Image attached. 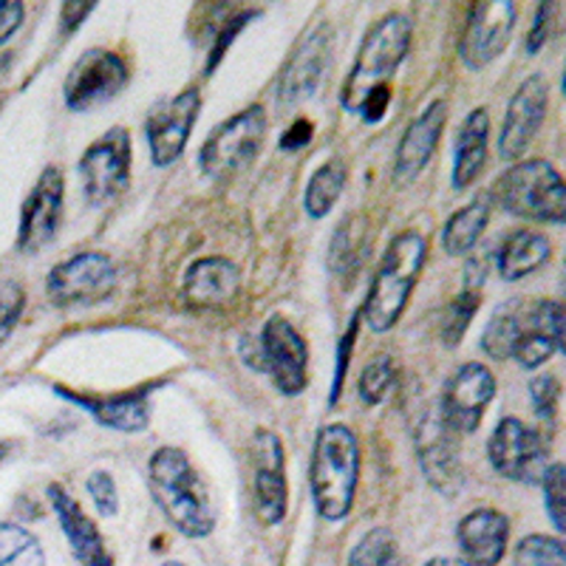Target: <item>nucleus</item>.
<instances>
[{"mask_svg": "<svg viewBox=\"0 0 566 566\" xmlns=\"http://www.w3.org/2000/svg\"><path fill=\"white\" fill-rule=\"evenodd\" d=\"M255 504L258 515L264 524L275 527L286 518V502H290V488H286V462H283V444L275 433H255Z\"/></svg>", "mask_w": 566, "mask_h": 566, "instance_id": "6ab92c4d", "label": "nucleus"}, {"mask_svg": "<svg viewBox=\"0 0 566 566\" xmlns=\"http://www.w3.org/2000/svg\"><path fill=\"white\" fill-rule=\"evenodd\" d=\"M541 484H544V502H547L549 522H553L555 530L564 535V527H566V510H564L566 470H564V462L547 464L544 476H541Z\"/></svg>", "mask_w": 566, "mask_h": 566, "instance_id": "f704fd0d", "label": "nucleus"}, {"mask_svg": "<svg viewBox=\"0 0 566 566\" xmlns=\"http://www.w3.org/2000/svg\"><path fill=\"white\" fill-rule=\"evenodd\" d=\"M411 34L413 23L408 14L391 12L374 23L340 91V103L348 114H357L371 94L391 88V77L411 49Z\"/></svg>", "mask_w": 566, "mask_h": 566, "instance_id": "20e7f679", "label": "nucleus"}, {"mask_svg": "<svg viewBox=\"0 0 566 566\" xmlns=\"http://www.w3.org/2000/svg\"><path fill=\"white\" fill-rule=\"evenodd\" d=\"M161 566H185L181 560H168V564H161Z\"/></svg>", "mask_w": 566, "mask_h": 566, "instance_id": "49530a36", "label": "nucleus"}, {"mask_svg": "<svg viewBox=\"0 0 566 566\" xmlns=\"http://www.w3.org/2000/svg\"><path fill=\"white\" fill-rule=\"evenodd\" d=\"M312 134H315V125L310 119H297L281 139V150H297V148H306L312 142Z\"/></svg>", "mask_w": 566, "mask_h": 566, "instance_id": "79ce46f5", "label": "nucleus"}, {"mask_svg": "<svg viewBox=\"0 0 566 566\" xmlns=\"http://www.w3.org/2000/svg\"><path fill=\"white\" fill-rule=\"evenodd\" d=\"M185 297L196 310H227L241 297V270L224 255L199 258L185 272Z\"/></svg>", "mask_w": 566, "mask_h": 566, "instance_id": "412c9836", "label": "nucleus"}, {"mask_svg": "<svg viewBox=\"0 0 566 566\" xmlns=\"http://www.w3.org/2000/svg\"><path fill=\"white\" fill-rule=\"evenodd\" d=\"M515 566H564V541L553 535H527L513 553Z\"/></svg>", "mask_w": 566, "mask_h": 566, "instance_id": "473e14b6", "label": "nucleus"}, {"mask_svg": "<svg viewBox=\"0 0 566 566\" xmlns=\"http://www.w3.org/2000/svg\"><path fill=\"white\" fill-rule=\"evenodd\" d=\"M495 397V377L482 363H464L444 382L439 417L459 437H468L482 424L484 411Z\"/></svg>", "mask_w": 566, "mask_h": 566, "instance_id": "f8f14e48", "label": "nucleus"}, {"mask_svg": "<svg viewBox=\"0 0 566 566\" xmlns=\"http://www.w3.org/2000/svg\"><path fill=\"white\" fill-rule=\"evenodd\" d=\"M23 303H27V297H23V290L18 283H0V346L12 335L14 323L23 312Z\"/></svg>", "mask_w": 566, "mask_h": 566, "instance_id": "4c0bfd02", "label": "nucleus"}, {"mask_svg": "<svg viewBox=\"0 0 566 566\" xmlns=\"http://www.w3.org/2000/svg\"><path fill=\"white\" fill-rule=\"evenodd\" d=\"M479 292H482V286H470V283H464L462 292H459L451 301V306L444 310L439 335H442V343L448 348L459 346V340H462L464 332L470 328V321H473L479 303H482V295H479Z\"/></svg>", "mask_w": 566, "mask_h": 566, "instance_id": "2f4dec72", "label": "nucleus"}, {"mask_svg": "<svg viewBox=\"0 0 566 566\" xmlns=\"http://www.w3.org/2000/svg\"><path fill=\"white\" fill-rule=\"evenodd\" d=\"M23 3L18 0H0V45L12 40V34L18 32L20 23H23Z\"/></svg>", "mask_w": 566, "mask_h": 566, "instance_id": "a19ab883", "label": "nucleus"}, {"mask_svg": "<svg viewBox=\"0 0 566 566\" xmlns=\"http://www.w3.org/2000/svg\"><path fill=\"white\" fill-rule=\"evenodd\" d=\"M444 123H448V103H444V99H433V103L408 125L402 139H399L397 156H394V181L408 185V181H413L424 168H428L431 156L437 154Z\"/></svg>", "mask_w": 566, "mask_h": 566, "instance_id": "aec40b11", "label": "nucleus"}, {"mask_svg": "<svg viewBox=\"0 0 566 566\" xmlns=\"http://www.w3.org/2000/svg\"><path fill=\"white\" fill-rule=\"evenodd\" d=\"M201 111L199 88H185L174 99L156 105L145 119V139H148L150 159L156 168H168L185 154L187 139L193 134Z\"/></svg>", "mask_w": 566, "mask_h": 566, "instance_id": "ddd939ff", "label": "nucleus"}, {"mask_svg": "<svg viewBox=\"0 0 566 566\" xmlns=\"http://www.w3.org/2000/svg\"><path fill=\"white\" fill-rule=\"evenodd\" d=\"M49 499H52V507L54 513H57L60 527H63L71 553L80 560V566H114V558H111L108 547H105L103 533H99L97 524L85 515V510L80 507L77 499H74L63 484H49Z\"/></svg>", "mask_w": 566, "mask_h": 566, "instance_id": "5701e85b", "label": "nucleus"}, {"mask_svg": "<svg viewBox=\"0 0 566 566\" xmlns=\"http://www.w3.org/2000/svg\"><path fill=\"white\" fill-rule=\"evenodd\" d=\"M60 397L77 402L83 411L97 419L105 428H114L119 433H142L150 424V402H148V388L130 394H116V397H85V394L65 391L57 388Z\"/></svg>", "mask_w": 566, "mask_h": 566, "instance_id": "b1692460", "label": "nucleus"}, {"mask_svg": "<svg viewBox=\"0 0 566 566\" xmlns=\"http://www.w3.org/2000/svg\"><path fill=\"white\" fill-rule=\"evenodd\" d=\"M394 377H397V371H394L391 357H386V354H382V357H374V360L360 371L357 394H360V399L366 406H380L382 399L388 397V391H391Z\"/></svg>", "mask_w": 566, "mask_h": 566, "instance_id": "72a5a7b5", "label": "nucleus"}, {"mask_svg": "<svg viewBox=\"0 0 566 566\" xmlns=\"http://www.w3.org/2000/svg\"><path fill=\"white\" fill-rule=\"evenodd\" d=\"M424 258H428V239L417 230L399 232L397 239L388 244L360 310V317L371 332L382 335V332L397 326L408 301H411Z\"/></svg>", "mask_w": 566, "mask_h": 566, "instance_id": "7ed1b4c3", "label": "nucleus"}, {"mask_svg": "<svg viewBox=\"0 0 566 566\" xmlns=\"http://www.w3.org/2000/svg\"><path fill=\"white\" fill-rule=\"evenodd\" d=\"M85 490L94 499V507L103 518H114L119 513V493H116V482L108 470H94L85 482Z\"/></svg>", "mask_w": 566, "mask_h": 566, "instance_id": "e433bc0d", "label": "nucleus"}, {"mask_svg": "<svg viewBox=\"0 0 566 566\" xmlns=\"http://www.w3.org/2000/svg\"><path fill=\"white\" fill-rule=\"evenodd\" d=\"M255 14H258L255 9H244V12H239V14H235V18L227 20L224 32H221L219 38H216V43H212V49H210V57H207V74H212V71H216V65L221 63L224 52H227V49H230L232 38H235V34H239L241 29H244L252 18H255Z\"/></svg>", "mask_w": 566, "mask_h": 566, "instance_id": "58836bf2", "label": "nucleus"}, {"mask_svg": "<svg viewBox=\"0 0 566 566\" xmlns=\"http://www.w3.org/2000/svg\"><path fill=\"white\" fill-rule=\"evenodd\" d=\"M549 105V85L541 74L524 80L518 91L513 94L507 105V116H504L502 134H499V156L507 161H522L530 145L538 136L541 125L547 119Z\"/></svg>", "mask_w": 566, "mask_h": 566, "instance_id": "dca6fc26", "label": "nucleus"}, {"mask_svg": "<svg viewBox=\"0 0 566 566\" xmlns=\"http://www.w3.org/2000/svg\"><path fill=\"white\" fill-rule=\"evenodd\" d=\"M328 54H332V29H312L295 49L286 69H283L281 85H277V103L295 105L301 99H310L317 85H321Z\"/></svg>", "mask_w": 566, "mask_h": 566, "instance_id": "a211bd4d", "label": "nucleus"}, {"mask_svg": "<svg viewBox=\"0 0 566 566\" xmlns=\"http://www.w3.org/2000/svg\"><path fill=\"white\" fill-rule=\"evenodd\" d=\"M357 317H360V315H357ZM357 317L352 321V328H348L346 337H343V343H340V357H337V360H340V368H337V380H335V391H332V402H337V397H340L343 371H346V357H348V352L354 348V335H357V323H360Z\"/></svg>", "mask_w": 566, "mask_h": 566, "instance_id": "37998d69", "label": "nucleus"}, {"mask_svg": "<svg viewBox=\"0 0 566 566\" xmlns=\"http://www.w3.org/2000/svg\"><path fill=\"white\" fill-rule=\"evenodd\" d=\"M128 63L111 49H88L77 63L71 65L63 83V97L71 111L88 114L103 108L111 99L119 97V91L128 85Z\"/></svg>", "mask_w": 566, "mask_h": 566, "instance_id": "6e6552de", "label": "nucleus"}, {"mask_svg": "<svg viewBox=\"0 0 566 566\" xmlns=\"http://www.w3.org/2000/svg\"><path fill=\"white\" fill-rule=\"evenodd\" d=\"M488 108L470 111L457 139V156H453V190H464V187H470L479 176H482L484 165H488Z\"/></svg>", "mask_w": 566, "mask_h": 566, "instance_id": "393cba45", "label": "nucleus"}, {"mask_svg": "<svg viewBox=\"0 0 566 566\" xmlns=\"http://www.w3.org/2000/svg\"><path fill=\"white\" fill-rule=\"evenodd\" d=\"M266 114L261 105H250L241 114L230 116L212 130L199 150L201 174L212 181H227L239 176L255 161L264 148Z\"/></svg>", "mask_w": 566, "mask_h": 566, "instance_id": "423d86ee", "label": "nucleus"}, {"mask_svg": "<svg viewBox=\"0 0 566 566\" xmlns=\"http://www.w3.org/2000/svg\"><path fill=\"white\" fill-rule=\"evenodd\" d=\"M555 14H558V7H555V3H541V7L535 9V23L530 27L527 34V54H538L541 45L547 43L549 32H553Z\"/></svg>", "mask_w": 566, "mask_h": 566, "instance_id": "ea45409f", "label": "nucleus"}, {"mask_svg": "<svg viewBox=\"0 0 566 566\" xmlns=\"http://www.w3.org/2000/svg\"><path fill=\"white\" fill-rule=\"evenodd\" d=\"M530 399H533V408L538 413V419L547 428L555 424V411H558L560 402V380L555 374H541L530 382Z\"/></svg>", "mask_w": 566, "mask_h": 566, "instance_id": "c9c22d12", "label": "nucleus"}, {"mask_svg": "<svg viewBox=\"0 0 566 566\" xmlns=\"http://www.w3.org/2000/svg\"><path fill=\"white\" fill-rule=\"evenodd\" d=\"M7 451H9V444H7V442H0V462L7 459Z\"/></svg>", "mask_w": 566, "mask_h": 566, "instance_id": "a18cd8bd", "label": "nucleus"}, {"mask_svg": "<svg viewBox=\"0 0 566 566\" xmlns=\"http://www.w3.org/2000/svg\"><path fill=\"white\" fill-rule=\"evenodd\" d=\"M488 459L499 476L535 484L547 470V442L518 417H504L490 433Z\"/></svg>", "mask_w": 566, "mask_h": 566, "instance_id": "1a4fd4ad", "label": "nucleus"}, {"mask_svg": "<svg viewBox=\"0 0 566 566\" xmlns=\"http://www.w3.org/2000/svg\"><path fill=\"white\" fill-rule=\"evenodd\" d=\"M0 566H45L40 541L20 524H0Z\"/></svg>", "mask_w": 566, "mask_h": 566, "instance_id": "7c9ffc66", "label": "nucleus"}, {"mask_svg": "<svg viewBox=\"0 0 566 566\" xmlns=\"http://www.w3.org/2000/svg\"><path fill=\"white\" fill-rule=\"evenodd\" d=\"M148 482L154 502L187 538H207L216 527L210 495L196 468L179 448H159L150 457Z\"/></svg>", "mask_w": 566, "mask_h": 566, "instance_id": "f03ea898", "label": "nucleus"}, {"mask_svg": "<svg viewBox=\"0 0 566 566\" xmlns=\"http://www.w3.org/2000/svg\"><path fill=\"white\" fill-rule=\"evenodd\" d=\"M255 368L270 374L286 397H297L310 386V346L283 315H272L261 328Z\"/></svg>", "mask_w": 566, "mask_h": 566, "instance_id": "0eeeda50", "label": "nucleus"}, {"mask_svg": "<svg viewBox=\"0 0 566 566\" xmlns=\"http://www.w3.org/2000/svg\"><path fill=\"white\" fill-rule=\"evenodd\" d=\"M348 566H402L397 535L388 527H374L354 544Z\"/></svg>", "mask_w": 566, "mask_h": 566, "instance_id": "c756f323", "label": "nucleus"}, {"mask_svg": "<svg viewBox=\"0 0 566 566\" xmlns=\"http://www.w3.org/2000/svg\"><path fill=\"white\" fill-rule=\"evenodd\" d=\"M549 258H553V244L544 232L518 230L499 247L495 266H499L504 281H522V277L538 272Z\"/></svg>", "mask_w": 566, "mask_h": 566, "instance_id": "a878e982", "label": "nucleus"}, {"mask_svg": "<svg viewBox=\"0 0 566 566\" xmlns=\"http://www.w3.org/2000/svg\"><path fill=\"white\" fill-rule=\"evenodd\" d=\"M515 14H518V9L510 0L476 3L470 9L462 43H459V57L468 69L479 71L493 63L499 54H504L510 38H513Z\"/></svg>", "mask_w": 566, "mask_h": 566, "instance_id": "4468645a", "label": "nucleus"}, {"mask_svg": "<svg viewBox=\"0 0 566 566\" xmlns=\"http://www.w3.org/2000/svg\"><path fill=\"white\" fill-rule=\"evenodd\" d=\"M493 196L504 210L518 219L538 221V224H564L566 187L549 161H515L513 168L495 181Z\"/></svg>", "mask_w": 566, "mask_h": 566, "instance_id": "39448f33", "label": "nucleus"}, {"mask_svg": "<svg viewBox=\"0 0 566 566\" xmlns=\"http://www.w3.org/2000/svg\"><path fill=\"white\" fill-rule=\"evenodd\" d=\"M490 221V196H479L468 207L457 210L442 230V247L451 258L468 255L482 239L484 227Z\"/></svg>", "mask_w": 566, "mask_h": 566, "instance_id": "bb28decb", "label": "nucleus"}, {"mask_svg": "<svg viewBox=\"0 0 566 566\" xmlns=\"http://www.w3.org/2000/svg\"><path fill=\"white\" fill-rule=\"evenodd\" d=\"M524 328V315H522V303H502L499 310L493 312V317L488 321L482 332V352L488 354L490 360L504 363L513 357L515 343L522 337Z\"/></svg>", "mask_w": 566, "mask_h": 566, "instance_id": "cd10ccee", "label": "nucleus"}, {"mask_svg": "<svg viewBox=\"0 0 566 566\" xmlns=\"http://www.w3.org/2000/svg\"><path fill=\"white\" fill-rule=\"evenodd\" d=\"M459 433L442 422L439 411H431L417 428V459L424 479L442 495H457L462 488V462H459Z\"/></svg>", "mask_w": 566, "mask_h": 566, "instance_id": "f3484780", "label": "nucleus"}, {"mask_svg": "<svg viewBox=\"0 0 566 566\" xmlns=\"http://www.w3.org/2000/svg\"><path fill=\"white\" fill-rule=\"evenodd\" d=\"M360 482V439L348 424H323L310 464L312 502L323 522H343Z\"/></svg>", "mask_w": 566, "mask_h": 566, "instance_id": "f257e3e1", "label": "nucleus"}, {"mask_svg": "<svg viewBox=\"0 0 566 566\" xmlns=\"http://www.w3.org/2000/svg\"><path fill=\"white\" fill-rule=\"evenodd\" d=\"M116 266L103 252H80L49 272L45 290L57 306H91L116 290Z\"/></svg>", "mask_w": 566, "mask_h": 566, "instance_id": "9b49d317", "label": "nucleus"}, {"mask_svg": "<svg viewBox=\"0 0 566 566\" xmlns=\"http://www.w3.org/2000/svg\"><path fill=\"white\" fill-rule=\"evenodd\" d=\"M63 201H65V181L60 168H45L40 179L34 181L32 193L27 196L20 207V230L18 247L20 252H40L54 241L63 221Z\"/></svg>", "mask_w": 566, "mask_h": 566, "instance_id": "2eb2a0df", "label": "nucleus"}, {"mask_svg": "<svg viewBox=\"0 0 566 566\" xmlns=\"http://www.w3.org/2000/svg\"><path fill=\"white\" fill-rule=\"evenodd\" d=\"M346 161L343 159H328L326 165L312 174L310 185H306V193H303V207L310 212L312 219H326L332 207L337 205V199L346 190Z\"/></svg>", "mask_w": 566, "mask_h": 566, "instance_id": "c85d7f7f", "label": "nucleus"}, {"mask_svg": "<svg viewBox=\"0 0 566 566\" xmlns=\"http://www.w3.org/2000/svg\"><path fill=\"white\" fill-rule=\"evenodd\" d=\"M510 522L507 515L493 507H479L468 513L457 527V544L468 566H499L507 555Z\"/></svg>", "mask_w": 566, "mask_h": 566, "instance_id": "4be33fe9", "label": "nucleus"}, {"mask_svg": "<svg viewBox=\"0 0 566 566\" xmlns=\"http://www.w3.org/2000/svg\"><path fill=\"white\" fill-rule=\"evenodd\" d=\"M424 566H468L464 560H457V558H431Z\"/></svg>", "mask_w": 566, "mask_h": 566, "instance_id": "c03bdc74", "label": "nucleus"}, {"mask_svg": "<svg viewBox=\"0 0 566 566\" xmlns=\"http://www.w3.org/2000/svg\"><path fill=\"white\" fill-rule=\"evenodd\" d=\"M130 134L125 128H111L85 148L80 159L83 193L91 207H103L123 193L130 179Z\"/></svg>", "mask_w": 566, "mask_h": 566, "instance_id": "9d476101", "label": "nucleus"}]
</instances>
